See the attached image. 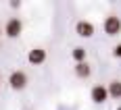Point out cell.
<instances>
[{"label": "cell", "mask_w": 121, "mask_h": 110, "mask_svg": "<svg viewBox=\"0 0 121 110\" xmlns=\"http://www.w3.org/2000/svg\"><path fill=\"white\" fill-rule=\"evenodd\" d=\"M27 83H29V77H27L25 71H13L9 75V85L15 91H23L25 87H27Z\"/></svg>", "instance_id": "obj_1"}, {"label": "cell", "mask_w": 121, "mask_h": 110, "mask_svg": "<svg viewBox=\"0 0 121 110\" xmlns=\"http://www.w3.org/2000/svg\"><path fill=\"white\" fill-rule=\"evenodd\" d=\"M21 33H23V21L19 17H11L6 21V25H4V35L9 39H17Z\"/></svg>", "instance_id": "obj_2"}, {"label": "cell", "mask_w": 121, "mask_h": 110, "mask_svg": "<svg viewBox=\"0 0 121 110\" xmlns=\"http://www.w3.org/2000/svg\"><path fill=\"white\" fill-rule=\"evenodd\" d=\"M102 29H104V33L109 37H115L121 33V19L117 15H109V17H104V21H102Z\"/></svg>", "instance_id": "obj_3"}, {"label": "cell", "mask_w": 121, "mask_h": 110, "mask_svg": "<svg viewBox=\"0 0 121 110\" xmlns=\"http://www.w3.org/2000/svg\"><path fill=\"white\" fill-rule=\"evenodd\" d=\"M94 23H90V21H86V19H82V21H77L75 23V33L79 37H86V39H90V37H94Z\"/></svg>", "instance_id": "obj_4"}, {"label": "cell", "mask_w": 121, "mask_h": 110, "mask_svg": "<svg viewBox=\"0 0 121 110\" xmlns=\"http://www.w3.org/2000/svg\"><path fill=\"white\" fill-rule=\"evenodd\" d=\"M27 62L29 64H34V67H40V64H44L46 62V50L44 48H31L27 52Z\"/></svg>", "instance_id": "obj_5"}, {"label": "cell", "mask_w": 121, "mask_h": 110, "mask_svg": "<svg viewBox=\"0 0 121 110\" xmlns=\"http://www.w3.org/2000/svg\"><path fill=\"white\" fill-rule=\"evenodd\" d=\"M90 100L94 104H104L109 100V89H107V85H94L92 91H90Z\"/></svg>", "instance_id": "obj_6"}, {"label": "cell", "mask_w": 121, "mask_h": 110, "mask_svg": "<svg viewBox=\"0 0 121 110\" xmlns=\"http://www.w3.org/2000/svg\"><path fill=\"white\" fill-rule=\"evenodd\" d=\"M73 71H75V75H77L79 79H90V77H92V67L88 64V60L86 62H77V64L73 67Z\"/></svg>", "instance_id": "obj_7"}, {"label": "cell", "mask_w": 121, "mask_h": 110, "mask_svg": "<svg viewBox=\"0 0 121 110\" xmlns=\"http://www.w3.org/2000/svg\"><path fill=\"white\" fill-rule=\"evenodd\" d=\"M107 89H109V98L121 100V81L119 79H111L107 83Z\"/></svg>", "instance_id": "obj_8"}, {"label": "cell", "mask_w": 121, "mask_h": 110, "mask_svg": "<svg viewBox=\"0 0 121 110\" xmlns=\"http://www.w3.org/2000/svg\"><path fill=\"white\" fill-rule=\"evenodd\" d=\"M86 56H88V50H86L84 46H75V48L71 50V58L75 60V64H77V62H86Z\"/></svg>", "instance_id": "obj_9"}, {"label": "cell", "mask_w": 121, "mask_h": 110, "mask_svg": "<svg viewBox=\"0 0 121 110\" xmlns=\"http://www.w3.org/2000/svg\"><path fill=\"white\" fill-rule=\"evenodd\" d=\"M113 58H121V44H117V46H113Z\"/></svg>", "instance_id": "obj_10"}, {"label": "cell", "mask_w": 121, "mask_h": 110, "mask_svg": "<svg viewBox=\"0 0 121 110\" xmlns=\"http://www.w3.org/2000/svg\"><path fill=\"white\" fill-rule=\"evenodd\" d=\"M11 6H13V8H21V2H19V0H13Z\"/></svg>", "instance_id": "obj_11"}, {"label": "cell", "mask_w": 121, "mask_h": 110, "mask_svg": "<svg viewBox=\"0 0 121 110\" xmlns=\"http://www.w3.org/2000/svg\"><path fill=\"white\" fill-rule=\"evenodd\" d=\"M0 37H2V27H0Z\"/></svg>", "instance_id": "obj_12"}, {"label": "cell", "mask_w": 121, "mask_h": 110, "mask_svg": "<svg viewBox=\"0 0 121 110\" xmlns=\"http://www.w3.org/2000/svg\"><path fill=\"white\" fill-rule=\"evenodd\" d=\"M117 110H121V108H117Z\"/></svg>", "instance_id": "obj_13"}]
</instances>
